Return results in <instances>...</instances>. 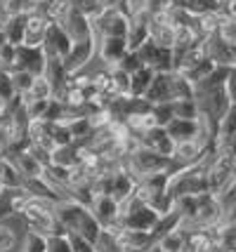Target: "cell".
Listing matches in <instances>:
<instances>
[{
    "label": "cell",
    "instance_id": "obj_1",
    "mask_svg": "<svg viewBox=\"0 0 236 252\" xmlns=\"http://www.w3.org/2000/svg\"><path fill=\"white\" fill-rule=\"evenodd\" d=\"M55 217L57 221L64 226V231H76L83 238H88L90 243H97L101 236V226L100 221L95 220L92 210L88 205H83L78 200H71V198H64L55 205Z\"/></svg>",
    "mask_w": 236,
    "mask_h": 252
},
{
    "label": "cell",
    "instance_id": "obj_2",
    "mask_svg": "<svg viewBox=\"0 0 236 252\" xmlns=\"http://www.w3.org/2000/svg\"><path fill=\"white\" fill-rule=\"evenodd\" d=\"M213 154V151H210ZM210 154L205 156L203 160L189 165V167H182L175 175H170L168 182V193L172 198L180 196H201L208 193V163H210Z\"/></svg>",
    "mask_w": 236,
    "mask_h": 252
},
{
    "label": "cell",
    "instance_id": "obj_3",
    "mask_svg": "<svg viewBox=\"0 0 236 252\" xmlns=\"http://www.w3.org/2000/svg\"><path fill=\"white\" fill-rule=\"evenodd\" d=\"M151 104L175 101V99H194V85L177 71H158L144 94Z\"/></svg>",
    "mask_w": 236,
    "mask_h": 252
},
{
    "label": "cell",
    "instance_id": "obj_4",
    "mask_svg": "<svg viewBox=\"0 0 236 252\" xmlns=\"http://www.w3.org/2000/svg\"><path fill=\"white\" fill-rule=\"evenodd\" d=\"M158 217H161V215H158L156 210L133 191V196L121 203V220H118V224H121L123 229L151 231L154 224L158 221Z\"/></svg>",
    "mask_w": 236,
    "mask_h": 252
},
{
    "label": "cell",
    "instance_id": "obj_5",
    "mask_svg": "<svg viewBox=\"0 0 236 252\" xmlns=\"http://www.w3.org/2000/svg\"><path fill=\"white\" fill-rule=\"evenodd\" d=\"M137 55L142 59V64L154 68V71H172V50L156 45L154 40H144L137 47Z\"/></svg>",
    "mask_w": 236,
    "mask_h": 252
},
{
    "label": "cell",
    "instance_id": "obj_6",
    "mask_svg": "<svg viewBox=\"0 0 236 252\" xmlns=\"http://www.w3.org/2000/svg\"><path fill=\"white\" fill-rule=\"evenodd\" d=\"M71 45H73V40L64 31V26L62 24H50L40 47L45 50L47 59H64L68 55V50H71Z\"/></svg>",
    "mask_w": 236,
    "mask_h": 252
},
{
    "label": "cell",
    "instance_id": "obj_7",
    "mask_svg": "<svg viewBox=\"0 0 236 252\" xmlns=\"http://www.w3.org/2000/svg\"><path fill=\"white\" fill-rule=\"evenodd\" d=\"M47 66V55L43 47H31V45H17V62L14 68L29 71L31 76H43ZM12 68V71H14Z\"/></svg>",
    "mask_w": 236,
    "mask_h": 252
},
{
    "label": "cell",
    "instance_id": "obj_8",
    "mask_svg": "<svg viewBox=\"0 0 236 252\" xmlns=\"http://www.w3.org/2000/svg\"><path fill=\"white\" fill-rule=\"evenodd\" d=\"M92 215L95 220L100 221L101 229H109V226H116L118 220H121V203H116L111 196L106 193H100V196L92 198Z\"/></svg>",
    "mask_w": 236,
    "mask_h": 252
},
{
    "label": "cell",
    "instance_id": "obj_9",
    "mask_svg": "<svg viewBox=\"0 0 236 252\" xmlns=\"http://www.w3.org/2000/svg\"><path fill=\"white\" fill-rule=\"evenodd\" d=\"M95 52H97V43H95V38H85V40L73 43L71 45V50H68V55L62 59V62H64V68H67L68 73H71V71H80V68H85V66L92 62Z\"/></svg>",
    "mask_w": 236,
    "mask_h": 252
},
{
    "label": "cell",
    "instance_id": "obj_10",
    "mask_svg": "<svg viewBox=\"0 0 236 252\" xmlns=\"http://www.w3.org/2000/svg\"><path fill=\"white\" fill-rule=\"evenodd\" d=\"M128 52V40L118 38V35H104L97 40V59L101 62V66H116L123 55Z\"/></svg>",
    "mask_w": 236,
    "mask_h": 252
},
{
    "label": "cell",
    "instance_id": "obj_11",
    "mask_svg": "<svg viewBox=\"0 0 236 252\" xmlns=\"http://www.w3.org/2000/svg\"><path fill=\"white\" fill-rule=\"evenodd\" d=\"M135 139L139 146H146V149H151V151H156V154H161V156H172V149H175L172 137H170L168 130L161 127V125L142 132V134H137Z\"/></svg>",
    "mask_w": 236,
    "mask_h": 252
},
{
    "label": "cell",
    "instance_id": "obj_12",
    "mask_svg": "<svg viewBox=\"0 0 236 252\" xmlns=\"http://www.w3.org/2000/svg\"><path fill=\"white\" fill-rule=\"evenodd\" d=\"M62 26H64V31L71 35L73 43L85 40V38H92V22L80 10H76V7L68 12V17L62 22Z\"/></svg>",
    "mask_w": 236,
    "mask_h": 252
},
{
    "label": "cell",
    "instance_id": "obj_13",
    "mask_svg": "<svg viewBox=\"0 0 236 252\" xmlns=\"http://www.w3.org/2000/svg\"><path fill=\"white\" fill-rule=\"evenodd\" d=\"M47 26H50V22H47L40 12L26 14V31H24V43L22 45L40 47V45H43V38H45Z\"/></svg>",
    "mask_w": 236,
    "mask_h": 252
},
{
    "label": "cell",
    "instance_id": "obj_14",
    "mask_svg": "<svg viewBox=\"0 0 236 252\" xmlns=\"http://www.w3.org/2000/svg\"><path fill=\"white\" fill-rule=\"evenodd\" d=\"M73 10L71 0H43L38 12L45 17L50 24H62L68 17V12Z\"/></svg>",
    "mask_w": 236,
    "mask_h": 252
},
{
    "label": "cell",
    "instance_id": "obj_15",
    "mask_svg": "<svg viewBox=\"0 0 236 252\" xmlns=\"http://www.w3.org/2000/svg\"><path fill=\"white\" fill-rule=\"evenodd\" d=\"M12 163H14V167L22 172V177L26 179V177H40L43 175V165L35 160L34 156L29 154L26 149H22V151H14V154L7 156Z\"/></svg>",
    "mask_w": 236,
    "mask_h": 252
},
{
    "label": "cell",
    "instance_id": "obj_16",
    "mask_svg": "<svg viewBox=\"0 0 236 252\" xmlns=\"http://www.w3.org/2000/svg\"><path fill=\"white\" fill-rule=\"evenodd\" d=\"M175 29L172 24H163V22H154L149 17V40H154L156 45H163V47H175Z\"/></svg>",
    "mask_w": 236,
    "mask_h": 252
},
{
    "label": "cell",
    "instance_id": "obj_17",
    "mask_svg": "<svg viewBox=\"0 0 236 252\" xmlns=\"http://www.w3.org/2000/svg\"><path fill=\"white\" fill-rule=\"evenodd\" d=\"M24 191H26V193H31V196L47 198V200H52V203L64 200V198L59 196V193H57L55 189L47 184L43 177H26V179H24Z\"/></svg>",
    "mask_w": 236,
    "mask_h": 252
},
{
    "label": "cell",
    "instance_id": "obj_18",
    "mask_svg": "<svg viewBox=\"0 0 236 252\" xmlns=\"http://www.w3.org/2000/svg\"><path fill=\"white\" fill-rule=\"evenodd\" d=\"M50 163L64 165V167H76L80 163V149L78 144H67V146H55L50 151Z\"/></svg>",
    "mask_w": 236,
    "mask_h": 252
},
{
    "label": "cell",
    "instance_id": "obj_19",
    "mask_svg": "<svg viewBox=\"0 0 236 252\" xmlns=\"http://www.w3.org/2000/svg\"><path fill=\"white\" fill-rule=\"evenodd\" d=\"M43 76L52 83L55 97H59L64 85H67V76H68V71L64 68V62H62V59H47V66H45V73H43Z\"/></svg>",
    "mask_w": 236,
    "mask_h": 252
},
{
    "label": "cell",
    "instance_id": "obj_20",
    "mask_svg": "<svg viewBox=\"0 0 236 252\" xmlns=\"http://www.w3.org/2000/svg\"><path fill=\"white\" fill-rule=\"evenodd\" d=\"M0 29H2V33H5V40H7V43L22 45L24 43V31H26V14L10 17Z\"/></svg>",
    "mask_w": 236,
    "mask_h": 252
},
{
    "label": "cell",
    "instance_id": "obj_21",
    "mask_svg": "<svg viewBox=\"0 0 236 252\" xmlns=\"http://www.w3.org/2000/svg\"><path fill=\"white\" fill-rule=\"evenodd\" d=\"M154 68H149V66H142V68H137L135 73H130V94L133 97H144L149 85H151V80H154Z\"/></svg>",
    "mask_w": 236,
    "mask_h": 252
},
{
    "label": "cell",
    "instance_id": "obj_22",
    "mask_svg": "<svg viewBox=\"0 0 236 252\" xmlns=\"http://www.w3.org/2000/svg\"><path fill=\"white\" fill-rule=\"evenodd\" d=\"M24 104L34 101V99H52L55 97V90H52V83L47 80L45 76H35L34 83H31V90L26 94H19Z\"/></svg>",
    "mask_w": 236,
    "mask_h": 252
},
{
    "label": "cell",
    "instance_id": "obj_23",
    "mask_svg": "<svg viewBox=\"0 0 236 252\" xmlns=\"http://www.w3.org/2000/svg\"><path fill=\"white\" fill-rule=\"evenodd\" d=\"M156 243L166 252H184V248H187V231L177 226V229L168 231L166 236H161Z\"/></svg>",
    "mask_w": 236,
    "mask_h": 252
},
{
    "label": "cell",
    "instance_id": "obj_24",
    "mask_svg": "<svg viewBox=\"0 0 236 252\" xmlns=\"http://www.w3.org/2000/svg\"><path fill=\"white\" fill-rule=\"evenodd\" d=\"M0 172H2V187L5 189H24V177L14 167L10 158H0Z\"/></svg>",
    "mask_w": 236,
    "mask_h": 252
},
{
    "label": "cell",
    "instance_id": "obj_25",
    "mask_svg": "<svg viewBox=\"0 0 236 252\" xmlns=\"http://www.w3.org/2000/svg\"><path fill=\"white\" fill-rule=\"evenodd\" d=\"M215 66H217V64H215V62L210 59V57H203L201 62H196V64L191 66L189 71H184L182 76L187 78V80H189L191 85H196L199 80H203L205 76H210V73H213V68H215Z\"/></svg>",
    "mask_w": 236,
    "mask_h": 252
},
{
    "label": "cell",
    "instance_id": "obj_26",
    "mask_svg": "<svg viewBox=\"0 0 236 252\" xmlns=\"http://www.w3.org/2000/svg\"><path fill=\"white\" fill-rule=\"evenodd\" d=\"M43 0H2V7L7 12V17H17V14H31L38 12Z\"/></svg>",
    "mask_w": 236,
    "mask_h": 252
},
{
    "label": "cell",
    "instance_id": "obj_27",
    "mask_svg": "<svg viewBox=\"0 0 236 252\" xmlns=\"http://www.w3.org/2000/svg\"><path fill=\"white\" fill-rule=\"evenodd\" d=\"M109 73H111L113 99L130 94V73H125L123 68H118V66H109Z\"/></svg>",
    "mask_w": 236,
    "mask_h": 252
},
{
    "label": "cell",
    "instance_id": "obj_28",
    "mask_svg": "<svg viewBox=\"0 0 236 252\" xmlns=\"http://www.w3.org/2000/svg\"><path fill=\"white\" fill-rule=\"evenodd\" d=\"M172 113H175V118H199L201 116L196 99H175L172 101Z\"/></svg>",
    "mask_w": 236,
    "mask_h": 252
},
{
    "label": "cell",
    "instance_id": "obj_29",
    "mask_svg": "<svg viewBox=\"0 0 236 252\" xmlns=\"http://www.w3.org/2000/svg\"><path fill=\"white\" fill-rule=\"evenodd\" d=\"M232 132H236V101L234 104H229L227 113L222 116V121H220V125H217V139H215V142L227 139Z\"/></svg>",
    "mask_w": 236,
    "mask_h": 252
},
{
    "label": "cell",
    "instance_id": "obj_30",
    "mask_svg": "<svg viewBox=\"0 0 236 252\" xmlns=\"http://www.w3.org/2000/svg\"><path fill=\"white\" fill-rule=\"evenodd\" d=\"M17 97V90H14V83H12V73L0 68V104H7Z\"/></svg>",
    "mask_w": 236,
    "mask_h": 252
},
{
    "label": "cell",
    "instance_id": "obj_31",
    "mask_svg": "<svg viewBox=\"0 0 236 252\" xmlns=\"http://www.w3.org/2000/svg\"><path fill=\"white\" fill-rule=\"evenodd\" d=\"M151 111H154V118H156V125L166 127L175 113H172V101H161V104H151Z\"/></svg>",
    "mask_w": 236,
    "mask_h": 252
},
{
    "label": "cell",
    "instance_id": "obj_32",
    "mask_svg": "<svg viewBox=\"0 0 236 252\" xmlns=\"http://www.w3.org/2000/svg\"><path fill=\"white\" fill-rule=\"evenodd\" d=\"M12 73V83H14V90H17V94H26L29 90H31V83H34V78L29 71H22V68H14L10 71Z\"/></svg>",
    "mask_w": 236,
    "mask_h": 252
},
{
    "label": "cell",
    "instance_id": "obj_33",
    "mask_svg": "<svg viewBox=\"0 0 236 252\" xmlns=\"http://www.w3.org/2000/svg\"><path fill=\"white\" fill-rule=\"evenodd\" d=\"M14 62H17V45H12L5 40V43L0 45V68L12 71V68H14Z\"/></svg>",
    "mask_w": 236,
    "mask_h": 252
},
{
    "label": "cell",
    "instance_id": "obj_34",
    "mask_svg": "<svg viewBox=\"0 0 236 252\" xmlns=\"http://www.w3.org/2000/svg\"><path fill=\"white\" fill-rule=\"evenodd\" d=\"M67 236H68V243H71V250L73 252H97V245L90 243L88 238H83L76 231H68Z\"/></svg>",
    "mask_w": 236,
    "mask_h": 252
},
{
    "label": "cell",
    "instance_id": "obj_35",
    "mask_svg": "<svg viewBox=\"0 0 236 252\" xmlns=\"http://www.w3.org/2000/svg\"><path fill=\"white\" fill-rule=\"evenodd\" d=\"M118 68H123L125 73H135L137 68H142V59H139V55H137V50H128V52H125L123 55V59H121V62H118Z\"/></svg>",
    "mask_w": 236,
    "mask_h": 252
},
{
    "label": "cell",
    "instance_id": "obj_36",
    "mask_svg": "<svg viewBox=\"0 0 236 252\" xmlns=\"http://www.w3.org/2000/svg\"><path fill=\"white\" fill-rule=\"evenodd\" d=\"M24 252H47V238L45 236H40V233L29 231L26 243H24Z\"/></svg>",
    "mask_w": 236,
    "mask_h": 252
},
{
    "label": "cell",
    "instance_id": "obj_37",
    "mask_svg": "<svg viewBox=\"0 0 236 252\" xmlns=\"http://www.w3.org/2000/svg\"><path fill=\"white\" fill-rule=\"evenodd\" d=\"M47 252H73L67 233H55L47 238Z\"/></svg>",
    "mask_w": 236,
    "mask_h": 252
},
{
    "label": "cell",
    "instance_id": "obj_38",
    "mask_svg": "<svg viewBox=\"0 0 236 252\" xmlns=\"http://www.w3.org/2000/svg\"><path fill=\"white\" fill-rule=\"evenodd\" d=\"M47 104H50V99H34V101H29V104H26L29 118H31V121H35V118H43Z\"/></svg>",
    "mask_w": 236,
    "mask_h": 252
},
{
    "label": "cell",
    "instance_id": "obj_39",
    "mask_svg": "<svg viewBox=\"0 0 236 252\" xmlns=\"http://www.w3.org/2000/svg\"><path fill=\"white\" fill-rule=\"evenodd\" d=\"M225 94H227V99H229L232 104L236 101V66L227 71V78H225Z\"/></svg>",
    "mask_w": 236,
    "mask_h": 252
},
{
    "label": "cell",
    "instance_id": "obj_40",
    "mask_svg": "<svg viewBox=\"0 0 236 252\" xmlns=\"http://www.w3.org/2000/svg\"><path fill=\"white\" fill-rule=\"evenodd\" d=\"M17 243V236L12 233V229L7 226H0V252H10Z\"/></svg>",
    "mask_w": 236,
    "mask_h": 252
},
{
    "label": "cell",
    "instance_id": "obj_41",
    "mask_svg": "<svg viewBox=\"0 0 236 252\" xmlns=\"http://www.w3.org/2000/svg\"><path fill=\"white\" fill-rule=\"evenodd\" d=\"M10 106H7V104H0V130H2V127H5V125H7V121H10Z\"/></svg>",
    "mask_w": 236,
    "mask_h": 252
},
{
    "label": "cell",
    "instance_id": "obj_42",
    "mask_svg": "<svg viewBox=\"0 0 236 252\" xmlns=\"http://www.w3.org/2000/svg\"><path fill=\"white\" fill-rule=\"evenodd\" d=\"M142 252H166V250H163V248H161L158 243H151V245H149V248H144Z\"/></svg>",
    "mask_w": 236,
    "mask_h": 252
},
{
    "label": "cell",
    "instance_id": "obj_43",
    "mask_svg": "<svg viewBox=\"0 0 236 252\" xmlns=\"http://www.w3.org/2000/svg\"><path fill=\"white\" fill-rule=\"evenodd\" d=\"M121 252H142V250H137V248H125V250H121Z\"/></svg>",
    "mask_w": 236,
    "mask_h": 252
},
{
    "label": "cell",
    "instance_id": "obj_44",
    "mask_svg": "<svg viewBox=\"0 0 236 252\" xmlns=\"http://www.w3.org/2000/svg\"><path fill=\"white\" fill-rule=\"evenodd\" d=\"M5 43V33H2V29H0V45Z\"/></svg>",
    "mask_w": 236,
    "mask_h": 252
},
{
    "label": "cell",
    "instance_id": "obj_45",
    "mask_svg": "<svg viewBox=\"0 0 236 252\" xmlns=\"http://www.w3.org/2000/svg\"><path fill=\"white\" fill-rule=\"evenodd\" d=\"M2 189L5 187H2V172H0V191H2Z\"/></svg>",
    "mask_w": 236,
    "mask_h": 252
},
{
    "label": "cell",
    "instance_id": "obj_46",
    "mask_svg": "<svg viewBox=\"0 0 236 252\" xmlns=\"http://www.w3.org/2000/svg\"><path fill=\"white\" fill-rule=\"evenodd\" d=\"M229 220H232V221H234V224H236V212H234V215H232V217H229Z\"/></svg>",
    "mask_w": 236,
    "mask_h": 252
},
{
    "label": "cell",
    "instance_id": "obj_47",
    "mask_svg": "<svg viewBox=\"0 0 236 252\" xmlns=\"http://www.w3.org/2000/svg\"><path fill=\"white\" fill-rule=\"evenodd\" d=\"M227 252H234V250H227Z\"/></svg>",
    "mask_w": 236,
    "mask_h": 252
}]
</instances>
